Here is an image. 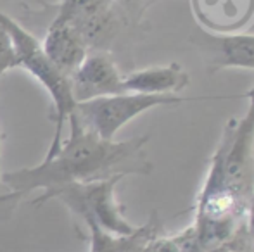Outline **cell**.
<instances>
[{"mask_svg":"<svg viewBox=\"0 0 254 252\" xmlns=\"http://www.w3.org/2000/svg\"><path fill=\"white\" fill-rule=\"evenodd\" d=\"M69 137L61 142V147L40 164L2 173V182L10 192L26 199L33 192L47 194L71 183L99 182L114 176L152 173L154 166L145 145L149 135L128 140H106L80 125L69 116ZM38 194V195H40Z\"/></svg>","mask_w":254,"mask_h":252,"instance_id":"6da1fadb","label":"cell"},{"mask_svg":"<svg viewBox=\"0 0 254 252\" xmlns=\"http://www.w3.org/2000/svg\"><path fill=\"white\" fill-rule=\"evenodd\" d=\"M248 111L227 121L204 183L230 192L249 205L254 192V87L248 94Z\"/></svg>","mask_w":254,"mask_h":252,"instance_id":"7a4b0ae2","label":"cell"},{"mask_svg":"<svg viewBox=\"0 0 254 252\" xmlns=\"http://www.w3.org/2000/svg\"><path fill=\"white\" fill-rule=\"evenodd\" d=\"M0 24L5 28L10 40H12L17 59H19V67L30 73L51 97V119L56 125V130H54L52 142L49 145L47 154H45V157H51L61 147L64 125L74 112V105H76L73 94H71L69 78L64 76L59 69L52 66V62L49 61L44 49H42L40 38L31 33L19 19L10 16L2 5H0Z\"/></svg>","mask_w":254,"mask_h":252,"instance_id":"3957f363","label":"cell"},{"mask_svg":"<svg viewBox=\"0 0 254 252\" xmlns=\"http://www.w3.org/2000/svg\"><path fill=\"white\" fill-rule=\"evenodd\" d=\"M121 180V176H114L99 182L71 183L37 195L31 204L44 205L49 201H57L85 226L95 225L114 235H128L137 226L127 219L125 205L116 197V185Z\"/></svg>","mask_w":254,"mask_h":252,"instance_id":"277c9868","label":"cell"},{"mask_svg":"<svg viewBox=\"0 0 254 252\" xmlns=\"http://www.w3.org/2000/svg\"><path fill=\"white\" fill-rule=\"evenodd\" d=\"M192 101H201V97L187 99L182 95H145L121 92L87 102H78L74 105L73 116L88 131L106 140H114L118 131L133 121L137 116L156 107H173Z\"/></svg>","mask_w":254,"mask_h":252,"instance_id":"5b68a950","label":"cell"},{"mask_svg":"<svg viewBox=\"0 0 254 252\" xmlns=\"http://www.w3.org/2000/svg\"><path fill=\"white\" fill-rule=\"evenodd\" d=\"M54 17L69 23L90 50H106L120 28L114 0H59Z\"/></svg>","mask_w":254,"mask_h":252,"instance_id":"8992f818","label":"cell"},{"mask_svg":"<svg viewBox=\"0 0 254 252\" xmlns=\"http://www.w3.org/2000/svg\"><path fill=\"white\" fill-rule=\"evenodd\" d=\"M190 42L211 73L221 69L254 71V33H214L199 28Z\"/></svg>","mask_w":254,"mask_h":252,"instance_id":"52a82bcc","label":"cell"},{"mask_svg":"<svg viewBox=\"0 0 254 252\" xmlns=\"http://www.w3.org/2000/svg\"><path fill=\"white\" fill-rule=\"evenodd\" d=\"M123 76L114 59L106 50H90L87 57L69 76L71 94L74 102H87L92 99L121 94Z\"/></svg>","mask_w":254,"mask_h":252,"instance_id":"ba28073f","label":"cell"},{"mask_svg":"<svg viewBox=\"0 0 254 252\" xmlns=\"http://www.w3.org/2000/svg\"><path fill=\"white\" fill-rule=\"evenodd\" d=\"M40 44L52 66L67 78L90 52L80 33L69 23H64L56 17H52L49 26L45 28Z\"/></svg>","mask_w":254,"mask_h":252,"instance_id":"9c48e42d","label":"cell"},{"mask_svg":"<svg viewBox=\"0 0 254 252\" xmlns=\"http://www.w3.org/2000/svg\"><path fill=\"white\" fill-rule=\"evenodd\" d=\"M190 85V74L180 62L151 66L123 76L125 92L145 95H180Z\"/></svg>","mask_w":254,"mask_h":252,"instance_id":"30bf717a","label":"cell"},{"mask_svg":"<svg viewBox=\"0 0 254 252\" xmlns=\"http://www.w3.org/2000/svg\"><path fill=\"white\" fill-rule=\"evenodd\" d=\"M194 12L204 30L235 33L254 16V0H192Z\"/></svg>","mask_w":254,"mask_h":252,"instance_id":"8fae6325","label":"cell"},{"mask_svg":"<svg viewBox=\"0 0 254 252\" xmlns=\"http://www.w3.org/2000/svg\"><path fill=\"white\" fill-rule=\"evenodd\" d=\"M161 219L157 212H152L149 221L137 226L128 235H114L104 232L95 225H87V237L90 242V252H145L149 244L161 235Z\"/></svg>","mask_w":254,"mask_h":252,"instance_id":"7c38bea8","label":"cell"},{"mask_svg":"<svg viewBox=\"0 0 254 252\" xmlns=\"http://www.w3.org/2000/svg\"><path fill=\"white\" fill-rule=\"evenodd\" d=\"M16 67H19L16 49H14L7 30L0 24V78L9 71L16 69Z\"/></svg>","mask_w":254,"mask_h":252,"instance_id":"4fadbf2b","label":"cell"},{"mask_svg":"<svg viewBox=\"0 0 254 252\" xmlns=\"http://www.w3.org/2000/svg\"><path fill=\"white\" fill-rule=\"evenodd\" d=\"M145 252H187L182 242L180 233L175 237H163L157 235L156 239L149 244L147 251Z\"/></svg>","mask_w":254,"mask_h":252,"instance_id":"5bb4252c","label":"cell"},{"mask_svg":"<svg viewBox=\"0 0 254 252\" xmlns=\"http://www.w3.org/2000/svg\"><path fill=\"white\" fill-rule=\"evenodd\" d=\"M248 237H249V252H254V192L248 209Z\"/></svg>","mask_w":254,"mask_h":252,"instance_id":"9a60e30c","label":"cell"},{"mask_svg":"<svg viewBox=\"0 0 254 252\" xmlns=\"http://www.w3.org/2000/svg\"><path fill=\"white\" fill-rule=\"evenodd\" d=\"M3 140H5V133H3L2 125H0V164H2V149H3ZM0 175H2V168H0Z\"/></svg>","mask_w":254,"mask_h":252,"instance_id":"2e32d148","label":"cell"},{"mask_svg":"<svg viewBox=\"0 0 254 252\" xmlns=\"http://www.w3.org/2000/svg\"><path fill=\"white\" fill-rule=\"evenodd\" d=\"M138 0H114V3H116V5H133V3H137Z\"/></svg>","mask_w":254,"mask_h":252,"instance_id":"e0dca14e","label":"cell"}]
</instances>
